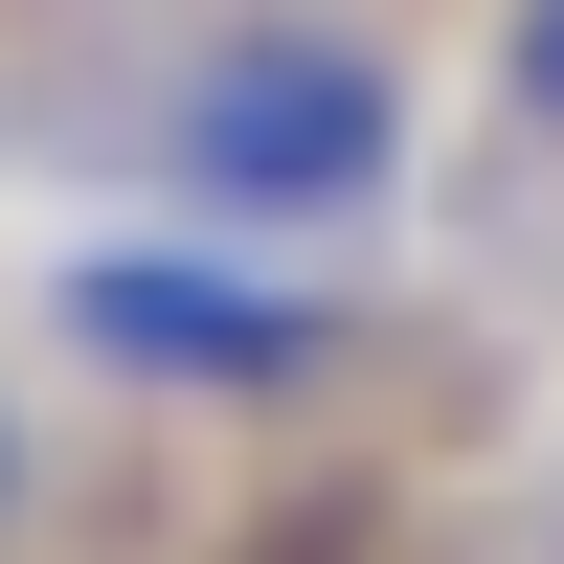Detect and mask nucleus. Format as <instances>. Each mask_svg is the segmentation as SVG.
<instances>
[{
  "instance_id": "4",
  "label": "nucleus",
  "mask_w": 564,
  "mask_h": 564,
  "mask_svg": "<svg viewBox=\"0 0 564 564\" xmlns=\"http://www.w3.org/2000/svg\"><path fill=\"white\" fill-rule=\"evenodd\" d=\"M45 542V430H23V384H0V564Z\"/></svg>"
},
{
  "instance_id": "3",
  "label": "nucleus",
  "mask_w": 564,
  "mask_h": 564,
  "mask_svg": "<svg viewBox=\"0 0 564 564\" xmlns=\"http://www.w3.org/2000/svg\"><path fill=\"white\" fill-rule=\"evenodd\" d=\"M497 113H520V159H564V0H497Z\"/></svg>"
},
{
  "instance_id": "2",
  "label": "nucleus",
  "mask_w": 564,
  "mask_h": 564,
  "mask_svg": "<svg viewBox=\"0 0 564 564\" xmlns=\"http://www.w3.org/2000/svg\"><path fill=\"white\" fill-rule=\"evenodd\" d=\"M45 339H68L90 384H135V406H294V384H339L361 316L271 294V271H226V249H90L68 294H45Z\"/></svg>"
},
{
  "instance_id": "1",
  "label": "nucleus",
  "mask_w": 564,
  "mask_h": 564,
  "mask_svg": "<svg viewBox=\"0 0 564 564\" xmlns=\"http://www.w3.org/2000/svg\"><path fill=\"white\" fill-rule=\"evenodd\" d=\"M406 159H430V68L361 0H204L135 90V181L226 249H339L406 204Z\"/></svg>"
}]
</instances>
